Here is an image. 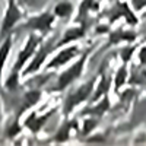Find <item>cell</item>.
I'll return each instance as SVG.
<instances>
[{
	"mask_svg": "<svg viewBox=\"0 0 146 146\" xmlns=\"http://www.w3.org/2000/svg\"><path fill=\"white\" fill-rule=\"evenodd\" d=\"M21 18V12L18 10V7L15 6L13 0H10L9 2V9H7V13H6V18H5V22H3V29L2 32L6 34L12 27H13V23Z\"/></svg>",
	"mask_w": 146,
	"mask_h": 146,
	"instance_id": "1",
	"label": "cell"
},
{
	"mask_svg": "<svg viewBox=\"0 0 146 146\" xmlns=\"http://www.w3.org/2000/svg\"><path fill=\"white\" fill-rule=\"evenodd\" d=\"M35 42H36V40L34 38H31L29 40V42L27 44V47H25V51H23L22 54H19V58H18V63H16V66H15V72L23 64V63H25V60L29 57V54L32 53V48H34V45H35Z\"/></svg>",
	"mask_w": 146,
	"mask_h": 146,
	"instance_id": "2",
	"label": "cell"
},
{
	"mask_svg": "<svg viewBox=\"0 0 146 146\" xmlns=\"http://www.w3.org/2000/svg\"><path fill=\"white\" fill-rule=\"evenodd\" d=\"M9 48H10V41H6L3 44V47L0 48V72H2V67H3V63H5V58L7 56Z\"/></svg>",
	"mask_w": 146,
	"mask_h": 146,
	"instance_id": "3",
	"label": "cell"
},
{
	"mask_svg": "<svg viewBox=\"0 0 146 146\" xmlns=\"http://www.w3.org/2000/svg\"><path fill=\"white\" fill-rule=\"evenodd\" d=\"M48 22H50V21H47V22H45V16H41L40 19H34V21H31L27 27H32V25H34V28H44Z\"/></svg>",
	"mask_w": 146,
	"mask_h": 146,
	"instance_id": "4",
	"label": "cell"
}]
</instances>
